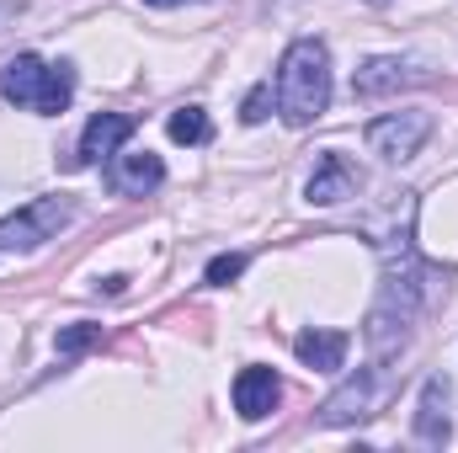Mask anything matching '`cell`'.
<instances>
[{"label": "cell", "instance_id": "cell-12", "mask_svg": "<svg viewBox=\"0 0 458 453\" xmlns=\"http://www.w3.org/2000/svg\"><path fill=\"white\" fill-rule=\"evenodd\" d=\"M368 400H373V379H368V373H357V379H346L342 389H336V395L326 400L320 422H326V427H346V422L368 416Z\"/></svg>", "mask_w": 458, "mask_h": 453}, {"label": "cell", "instance_id": "cell-11", "mask_svg": "<svg viewBox=\"0 0 458 453\" xmlns=\"http://www.w3.org/2000/svg\"><path fill=\"white\" fill-rule=\"evenodd\" d=\"M346 331H326V326H315V331H304V337L293 341V352H299V363L304 368H315V373H336L346 363Z\"/></svg>", "mask_w": 458, "mask_h": 453}, {"label": "cell", "instance_id": "cell-5", "mask_svg": "<svg viewBox=\"0 0 458 453\" xmlns=\"http://www.w3.org/2000/svg\"><path fill=\"white\" fill-rule=\"evenodd\" d=\"M277 400H283V379H277L272 368L250 363V368H240V373H234V411H240L245 422L272 416V411H277Z\"/></svg>", "mask_w": 458, "mask_h": 453}, {"label": "cell", "instance_id": "cell-9", "mask_svg": "<svg viewBox=\"0 0 458 453\" xmlns=\"http://www.w3.org/2000/svg\"><path fill=\"white\" fill-rule=\"evenodd\" d=\"M43 81H48V64H43L38 54H16V59L0 64V97H5L11 107H38Z\"/></svg>", "mask_w": 458, "mask_h": 453}, {"label": "cell", "instance_id": "cell-17", "mask_svg": "<svg viewBox=\"0 0 458 453\" xmlns=\"http://www.w3.org/2000/svg\"><path fill=\"white\" fill-rule=\"evenodd\" d=\"M240 272H245V256H240V251H229V256H214V261H208V283H219V288L234 283Z\"/></svg>", "mask_w": 458, "mask_h": 453}, {"label": "cell", "instance_id": "cell-6", "mask_svg": "<svg viewBox=\"0 0 458 453\" xmlns=\"http://www.w3.org/2000/svg\"><path fill=\"white\" fill-rule=\"evenodd\" d=\"M128 133H133V117L128 113H97L86 123V133H81V155L70 160V166H102V160H113L117 150L128 144Z\"/></svg>", "mask_w": 458, "mask_h": 453}, {"label": "cell", "instance_id": "cell-20", "mask_svg": "<svg viewBox=\"0 0 458 453\" xmlns=\"http://www.w3.org/2000/svg\"><path fill=\"white\" fill-rule=\"evenodd\" d=\"M368 5H384V0H368Z\"/></svg>", "mask_w": 458, "mask_h": 453}, {"label": "cell", "instance_id": "cell-4", "mask_svg": "<svg viewBox=\"0 0 458 453\" xmlns=\"http://www.w3.org/2000/svg\"><path fill=\"white\" fill-rule=\"evenodd\" d=\"M368 150L373 155H384V160H411V155H421V144L432 139V113H421V107H411V113H389V117H373L368 123Z\"/></svg>", "mask_w": 458, "mask_h": 453}, {"label": "cell", "instance_id": "cell-13", "mask_svg": "<svg viewBox=\"0 0 458 453\" xmlns=\"http://www.w3.org/2000/svg\"><path fill=\"white\" fill-rule=\"evenodd\" d=\"M448 384L443 379H427L421 389V411H416V438L421 443H448Z\"/></svg>", "mask_w": 458, "mask_h": 453}, {"label": "cell", "instance_id": "cell-19", "mask_svg": "<svg viewBox=\"0 0 458 453\" xmlns=\"http://www.w3.org/2000/svg\"><path fill=\"white\" fill-rule=\"evenodd\" d=\"M144 5H165L171 11V5H187V0H144Z\"/></svg>", "mask_w": 458, "mask_h": 453}, {"label": "cell", "instance_id": "cell-3", "mask_svg": "<svg viewBox=\"0 0 458 453\" xmlns=\"http://www.w3.org/2000/svg\"><path fill=\"white\" fill-rule=\"evenodd\" d=\"M64 225H70V203L64 198H32L27 209L0 219V251H38Z\"/></svg>", "mask_w": 458, "mask_h": 453}, {"label": "cell", "instance_id": "cell-1", "mask_svg": "<svg viewBox=\"0 0 458 453\" xmlns=\"http://www.w3.org/2000/svg\"><path fill=\"white\" fill-rule=\"evenodd\" d=\"M326 107H331V54L320 38H299L277 64V113L288 128H304Z\"/></svg>", "mask_w": 458, "mask_h": 453}, {"label": "cell", "instance_id": "cell-15", "mask_svg": "<svg viewBox=\"0 0 458 453\" xmlns=\"http://www.w3.org/2000/svg\"><path fill=\"white\" fill-rule=\"evenodd\" d=\"M165 128H171V139H176V144H208V133H214L203 107H176Z\"/></svg>", "mask_w": 458, "mask_h": 453}, {"label": "cell", "instance_id": "cell-2", "mask_svg": "<svg viewBox=\"0 0 458 453\" xmlns=\"http://www.w3.org/2000/svg\"><path fill=\"white\" fill-rule=\"evenodd\" d=\"M416 310H421V272H416L411 251L400 245V267L389 261L384 288H378V304H373V315H368V341H373L378 357H389V352L405 341L411 321H416Z\"/></svg>", "mask_w": 458, "mask_h": 453}, {"label": "cell", "instance_id": "cell-7", "mask_svg": "<svg viewBox=\"0 0 458 453\" xmlns=\"http://www.w3.org/2000/svg\"><path fill=\"white\" fill-rule=\"evenodd\" d=\"M416 81H427V70H416L411 59H368V64L352 75V91H357L362 102H378V97H389V91H400V86H416Z\"/></svg>", "mask_w": 458, "mask_h": 453}, {"label": "cell", "instance_id": "cell-10", "mask_svg": "<svg viewBox=\"0 0 458 453\" xmlns=\"http://www.w3.org/2000/svg\"><path fill=\"white\" fill-rule=\"evenodd\" d=\"M165 182V166H160V155H149V150H133V155H113V187L123 198H144V192H155Z\"/></svg>", "mask_w": 458, "mask_h": 453}, {"label": "cell", "instance_id": "cell-18", "mask_svg": "<svg viewBox=\"0 0 458 453\" xmlns=\"http://www.w3.org/2000/svg\"><path fill=\"white\" fill-rule=\"evenodd\" d=\"M267 107H272V86H256V91L245 97L240 117H245V123H261V117H267Z\"/></svg>", "mask_w": 458, "mask_h": 453}, {"label": "cell", "instance_id": "cell-16", "mask_svg": "<svg viewBox=\"0 0 458 453\" xmlns=\"http://www.w3.org/2000/svg\"><path fill=\"white\" fill-rule=\"evenodd\" d=\"M54 346H59V357H81V352L102 346V326H91V321H81V326H64V331L54 337Z\"/></svg>", "mask_w": 458, "mask_h": 453}, {"label": "cell", "instance_id": "cell-14", "mask_svg": "<svg viewBox=\"0 0 458 453\" xmlns=\"http://www.w3.org/2000/svg\"><path fill=\"white\" fill-rule=\"evenodd\" d=\"M70 97H75V75H70V64H48V81H43V97H38V113L59 117L70 107Z\"/></svg>", "mask_w": 458, "mask_h": 453}, {"label": "cell", "instance_id": "cell-8", "mask_svg": "<svg viewBox=\"0 0 458 453\" xmlns=\"http://www.w3.org/2000/svg\"><path fill=\"white\" fill-rule=\"evenodd\" d=\"M362 187V176H357V166L346 160V155H320L315 160V176H310V203L315 209H331V203H342V198H352Z\"/></svg>", "mask_w": 458, "mask_h": 453}]
</instances>
